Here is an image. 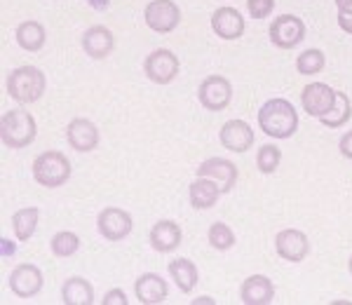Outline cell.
<instances>
[{
  "instance_id": "8",
  "label": "cell",
  "mask_w": 352,
  "mask_h": 305,
  "mask_svg": "<svg viewBox=\"0 0 352 305\" xmlns=\"http://www.w3.org/2000/svg\"><path fill=\"white\" fill-rule=\"evenodd\" d=\"M333 104H336V89L329 87L327 82H310L300 92V106H303V111L310 117H317V120L329 115Z\"/></svg>"
},
{
  "instance_id": "16",
  "label": "cell",
  "mask_w": 352,
  "mask_h": 305,
  "mask_svg": "<svg viewBox=\"0 0 352 305\" xmlns=\"http://www.w3.org/2000/svg\"><path fill=\"white\" fill-rule=\"evenodd\" d=\"M134 293L141 305H160L167 301L169 284L157 273H144L134 282Z\"/></svg>"
},
{
  "instance_id": "6",
  "label": "cell",
  "mask_w": 352,
  "mask_h": 305,
  "mask_svg": "<svg viewBox=\"0 0 352 305\" xmlns=\"http://www.w3.org/2000/svg\"><path fill=\"white\" fill-rule=\"evenodd\" d=\"M179 56L172 49H153L144 61V73L151 82L155 84H169L179 76Z\"/></svg>"
},
{
  "instance_id": "37",
  "label": "cell",
  "mask_w": 352,
  "mask_h": 305,
  "mask_svg": "<svg viewBox=\"0 0 352 305\" xmlns=\"http://www.w3.org/2000/svg\"><path fill=\"white\" fill-rule=\"evenodd\" d=\"M87 3L92 5L94 10H99V12H101V10H106V8H109V5H111V0H87Z\"/></svg>"
},
{
  "instance_id": "23",
  "label": "cell",
  "mask_w": 352,
  "mask_h": 305,
  "mask_svg": "<svg viewBox=\"0 0 352 305\" xmlns=\"http://www.w3.org/2000/svg\"><path fill=\"white\" fill-rule=\"evenodd\" d=\"M169 275H172L174 284L179 286V291L190 293L195 289L197 280H200V273H197V265L190 261V258H174L167 265Z\"/></svg>"
},
{
  "instance_id": "28",
  "label": "cell",
  "mask_w": 352,
  "mask_h": 305,
  "mask_svg": "<svg viewBox=\"0 0 352 305\" xmlns=\"http://www.w3.org/2000/svg\"><path fill=\"white\" fill-rule=\"evenodd\" d=\"M324 66H327V56L317 47L305 49V52H300L296 59V71L300 76H317V73L324 71Z\"/></svg>"
},
{
  "instance_id": "15",
  "label": "cell",
  "mask_w": 352,
  "mask_h": 305,
  "mask_svg": "<svg viewBox=\"0 0 352 305\" xmlns=\"http://www.w3.org/2000/svg\"><path fill=\"white\" fill-rule=\"evenodd\" d=\"M221 146L230 152H247L254 146V129L244 120H228L219 132Z\"/></svg>"
},
{
  "instance_id": "38",
  "label": "cell",
  "mask_w": 352,
  "mask_h": 305,
  "mask_svg": "<svg viewBox=\"0 0 352 305\" xmlns=\"http://www.w3.org/2000/svg\"><path fill=\"white\" fill-rule=\"evenodd\" d=\"M197 303H209V305H214V301L209 296H202V298H195V301H192V305H197Z\"/></svg>"
},
{
  "instance_id": "34",
  "label": "cell",
  "mask_w": 352,
  "mask_h": 305,
  "mask_svg": "<svg viewBox=\"0 0 352 305\" xmlns=\"http://www.w3.org/2000/svg\"><path fill=\"white\" fill-rule=\"evenodd\" d=\"M338 26H340V31H345L348 36H352V14L338 12Z\"/></svg>"
},
{
  "instance_id": "30",
  "label": "cell",
  "mask_w": 352,
  "mask_h": 305,
  "mask_svg": "<svg viewBox=\"0 0 352 305\" xmlns=\"http://www.w3.org/2000/svg\"><path fill=\"white\" fill-rule=\"evenodd\" d=\"M282 162V150L275 144H265L261 146L256 152V167L261 174H275L277 167Z\"/></svg>"
},
{
  "instance_id": "27",
  "label": "cell",
  "mask_w": 352,
  "mask_h": 305,
  "mask_svg": "<svg viewBox=\"0 0 352 305\" xmlns=\"http://www.w3.org/2000/svg\"><path fill=\"white\" fill-rule=\"evenodd\" d=\"M50 249H52L56 258H71L73 253H78V249H80V237L71 233V230H61V233H56L50 240Z\"/></svg>"
},
{
  "instance_id": "36",
  "label": "cell",
  "mask_w": 352,
  "mask_h": 305,
  "mask_svg": "<svg viewBox=\"0 0 352 305\" xmlns=\"http://www.w3.org/2000/svg\"><path fill=\"white\" fill-rule=\"evenodd\" d=\"M336 8L340 14H352V0H336Z\"/></svg>"
},
{
  "instance_id": "7",
  "label": "cell",
  "mask_w": 352,
  "mask_h": 305,
  "mask_svg": "<svg viewBox=\"0 0 352 305\" xmlns=\"http://www.w3.org/2000/svg\"><path fill=\"white\" fill-rule=\"evenodd\" d=\"M96 228H99V235L109 242H122L124 237H129L134 228V221L129 216V212L118 207H106L99 212L96 216Z\"/></svg>"
},
{
  "instance_id": "1",
  "label": "cell",
  "mask_w": 352,
  "mask_h": 305,
  "mask_svg": "<svg viewBox=\"0 0 352 305\" xmlns=\"http://www.w3.org/2000/svg\"><path fill=\"white\" fill-rule=\"evenodd\" d=\"M258 127L265 137L272 139H292L298 129V111L292 101L277 97L268 99L258 109Z\"/></svg>"
},
{
  "instance_id": "33",
  "label": "cell",
  "mask_w": 352,
  "mask_h": 305,
  "mask_svg": "<svg viewBox=\"0 0 352 305\" xmlns=\"http://www.w3.org/2000/svg\"><path fill=\"white\" fill-rule=\"evenodd\" d=\"M338 148H340V155L348 157V160H352V129L348 134H343L338 141Z\"/></svg>"
},
{
  "instance_id": "10",
  "label": "cell",
  "mask_w": 352,
  "mask_h": 305,
  "mask_svg": "<svg viewBox=\"0 0 352 305\" xmlns=\"http://www.w3.org/2000/svg\"><path fill=\"white\" fill-rule=\"evenodd\" d=\"M270 43L280 49H294L296 45L303 43L305 38V24L300 16L294 14H282L272 21L270 26Z\"/></svg>"
},
{
  "instance_id": "9",
  "label": "cell",
  "mask_w": 352,
  "mask_h": 305,
  "mask_svg": "<svg viewBox=\"0 0 352 305\" xmlns=\"http://www.w3.org/2000/svg\"><path fill=\"white\" fill-rule=\"evenodd\" d=\"M146 26L155 33H172L181 21V10L174 0H151L144 10Z\"/></svg>"
},
{
  "instance_id": "11",
  "label": "cell",
  "mask_w": 352,
  "mask_h": 305,
  "mask_svg": "<svg viewBox=\"0 0 352 305\" xmlns=\"http://www.w3.org/2000/svg\"><path fill=\"white\" fill-rule=\"evenodd\" d=\"M275 251L280 258H285L289 263H300L305 261V256L310 253V240L303 230L298 228H287L280 230L275 235Z\"/></svg>"
},
{
  "instance_id": "26",
  "label": "cell",
  "mask_w": 352,
  "mask_h": 305,
  "mask_svg": "<svg viewBox=\"0 0 352 305\" xmlns=\"http://www.w3.org/2000/svg\"><path fill=\"white\" fill-rule=\"evenodd\" d=\"M350 117H352V101L345 92H338L336 89V104H333V109L329 111V115L322 117L320 122L329 129H338V127L348 125Z\"/></svg>"
},
{
  "instance_id": "12",
  "label": "cell",
  "mask_w": 352,
  "mask_h": 305,
  "mask_svg": "<svg viewBox=\"0 0 352 305\" xmlns=\"http://www.w3.org/2000/svg\"><path fill=\"white\" fill-rule=\"evenodd\" d=\"M8 284H10V291L19 298H33L38 296L43 289V273L38 265H31V263H21L10 273L8 278Z\"/></svg>"
},
{
  "instance_id": "20",
  "label": "cell",
  "mask_w": 352,
  "mask_h": 305,
  "mask_svg": "<svg viewBox=\"0 0 352 305\" xmlns=\"http://www.w3.org/2000/svg\"><path fill=\"white\" fill-rule=\"evenodd\" d=\"M212 28L221 41H237L244 33V16L235 8H219L212 14Z\"/></svg>"
},
{
  "instance_id": "25",
  "label": "cell",
  "mask_w": 352,
  "mask_h": 305,
  "mask_svg": "<svg viewBox=\"0 0 352 305\" xmlns=\"http://www.w3.org/2000/svg\"><path fill=\"white\" fill-rule=\"evenodd\" d=\"M38 221H41V209L38 207H24L12 214V230L19 242H28L36 235Z\"/></svg>"
},
{
  "instance_id": "29",
  "label": "cell",
  "mask_w": 352,
  "mask_h": 305,
  "mask_svg": "<svg viewBox=\"0 0 352 305\" xmlns=\"http://www.w3.org/2000/svg\"><path fill=\"white\" fill-rule=\"evenodd\" d=\"M207 240H209V245H212L217 251H228V249L235 247V233L230 230L228 223H221V221L209 225Z\"/></svg>"
},
{
  "instance_id": "24",
  "label": "cell",
  "mask_w": 352,
  "mask_h": 305,
  "mask_svg": "<svg viewBox=\"0 0 352 305\" xmlns=\"http://www.w3.org/2000/svg\"><path fill=\"white\" fill-rule=\"evenodd\" d=\"M61 303L64 305H92L94 286L82 278H68L61 286Z\"/></svg>"
},
{
  "instance_id": "5",
  "label": "cell",
  "mask_w": 352,
  "mask_h": 305,
  "mask_svg": "<svg viewBox=\"0 0 352 305\" xmlns=\"http://www.w3.org/2000/svg\"><path fill=\"white\" fill-rule=\"evenodd\" d=\"M197 99H200L202 109L221 113L228 109L232 101V84L223 76H207L197 87Z\"/></svg>"
},
{
  "instance_id": "21",
  "label": "cell",
  "mask_w": 352,
  "mask_h": 305,
  "mask_svg": "<svg viewBox=\"0 0 352 305\" xmlns=\"http://www.w3.org/2000/svg\"><path fill=\"white\" fill-rule=\"evenodd\" d=\"M223 195L219 188L217 181L207 179V177H197L192 183L188 185V197H190V205L195 209H212L217 205V200Z\"/></svg>"
},
{
  "instance_id": "3",
  "label": "cell",
  "mask_w": 352,
  "mask_h": 305,
  "mask_svg": "<svg viewBox=\"0 0 352 305\" xmlns=\"http://www.w3.org/2000/svg\"><path fill=\"white\" fill-rule=\"evenodd\" d=\"M47 89V78L38 66H19L8 76V94L16 104H36Z\"/></svg>"
},
{
  "instance_id": "14",
  "label": "cell",
  "mask_w": 352,
  "mask_h": 305,
  "mask_svg": "<svg viewBox=\"0 0 352 305\" xmlns=\"http://www.w3.org/2000/svg\"><path fill=\"white\" fill-rule=\"evenodd\" d=\"M197 177H207L217 181L221 193H230L237 183V167L235 162L226 160V157H207L197 167Z\"/></svg>"
},
{
  "instance_id": "22",
  "label": "cell",
  "mask_w": 352,
  "mask_h": 305,
  "mask_svg": "<svg viewBox=\"0 0 352 305\" xmlns=\"http://www.w3.org/2000/svg\"><path fill=\"white\" fill-rule=\"evenodd\" d=\"M14 38H16V45H19L21 49H26V52H41L45 47V41H47L45 26L36 19L21 21L14 31Z\"/></svg>"
},
{
  "instance_id": "13",
  "label": "cell",
  "mask_w": 352,
  "mask_h": 305,
  "mask_svg": "<svg viewBox=\"0 0 352 305\" xmlns=\"http://www.w3.org/2000/svg\"><path fill=\"white\" fill-rule=\"evenodd\" d=\"M66 141L73 150L78 152H92L99 146V129L87 117H76L66 125Z\"/></svg>"
},
{
  "instance_id": "2",
  "label": "cell",
  "mask_w": 352,
  "mask_h": 305,
  "mask_svg": "<svg viewBox=\"0 0 352 305\" xmlns=\"http://www.w3.org/2000/svg\"><path fill=\"white\" fill-rule=\"evenodd\" d=\"M38 134V125H36V117L31 115L24 109H12L3 115L0 120V139H3L5 148H26L36 141Z\"/></svg>"
},
{
  "instance_id": "32",
  "label": "cell",
  "mask_w": 352,
  "mask_h": 305,
  "mask_svg": "<svg viewBox=\"0 0 352 305\" xmlns=\"http://www.w3.org/2000/svg\"><path fill=\"white\" fill-rule=\"evenodd\" d=\"M101 303H104V305H127L129 298H127V293H124L122 289H111L104 296V301H101Z\"/></svg>"
},
{
  "instance_id": "18",
  "label": "cell",
  "mask_w": 352,
  "mask_h": 305,
  "mask_svg": "<svg viewBox=\"0 0 352 305\" xmlns=\"http://www.w3.org/2000/svg\"><path fill=\"white\" fill-rule=\"evenodd\" d=\"M80 45L85 49V54L92 56V59H106L113 47H116V38H113L111 28L106 26H89L87 31L82 33Z\"/></svg>"
},
{
  "instance_id": "4",
  "label": "cell",
  "mask_w": 352,
  "mask_h": 305,
  "mask_svg": "<svg viewBox=\"0 0 352 305\" xmlns=\"http://www.w3.org/2000/svg\"><path fill=\"white\" fill-rule=\"evenodd\" d=\"M33 179L43 188H59L71 179V162L64 152L59 150H45L33 160L31 165Z\"/></svg>"
},
{
  "instance_id": "35",
  "label": "cell",
  "mask_w": 352,
  "mask_h": 305,
  "mask_svg": "<svg viewBox=\"0 0 352 305\" xmlns=\"http://www.w3.org/2000/svg\"><path fill=\"white\" fill-rule=\"evenodd\" d=\"M0 245H3V258H8V256H14V251H16V247L12 245L10 240H0Z\"/></svg>"
},
{
  "instance_id": "17",
  "label": "cell",
  "mask_w": 352,
  "mask_h": 305,
  "mask_svg": "<svg viewBox=\"0 0 352 305\" xmlns=\"http://www.w3.org/2000/svg\"><path fill=\"white\" fill-rule=\"evenodd\" d=\"M240 298L244 305H270L275 301V284L265 275H252L242 282Z\"/></svg>"
},
{
  "instance_id": "19",
  "label": "cell",
  "mask_w": 352,
  "mask_h": 305,
  "mask_svg": "<svg viewBox=\"0 0 352 305\" xmlns=\"http://www.w3.org/2000/svg\"><path fill=\"white\" fill-rule=\"evenodd\" d=\"M148 240H151V247L157 253H172L176 247L181 245V240H184V233H181L179 223L169 221V218H162V221H157L151 228Z\"/></svg>"
},
{
  "instance_id": "31",
  "label": "cell",
  "mask_w": 352,
  "mask_h": 305,
  "mask_svg": "<svg viewBox=\"0 0 352 305\" xmlns=\"http://www.w3.org/2000/svg\"><path fill=\"white\" fill-rule=\"evenodd\" d=\"M247 10L254 19H265L275 10V0H247Z\"/></svg>"
},
{
  "instance_id": "39",
  "label": "cell",
  "mask_w": 352,
  "mask_h": 305,
  "mask_svg": "<svg viewBox=\"0 0 352 305\" xmlns=\"http://www.w3.org/2000/svg\"><path fill=\"white\" fill-rule=\"evenodd\" d=\"M348 270H350V275H352V256H350V261H348Z\"/></svg>"
}]
</instances>
